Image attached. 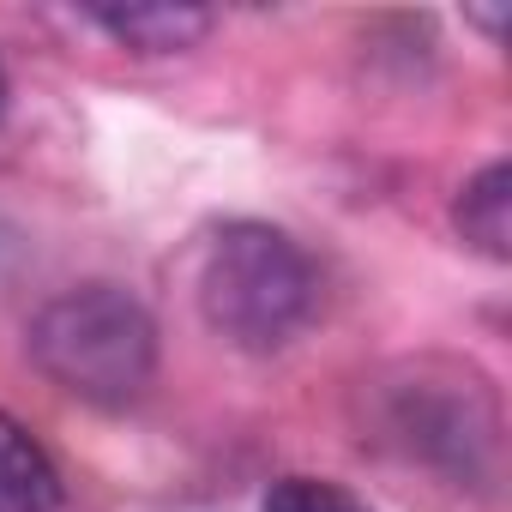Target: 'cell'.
<instances>
[{"mask_svg": "<svg viewBox=\"0 0 512 512\" xmlns=\"http://www.w3.org/2000/svg\"><path fill=\"white\" fill-rule=\"evenodd\" d=\"M320 302L314 260L272 223H229L199 266V314L235 350H284Z\"/></svg>", "mask_w": 512, "mask_h": 512, "instance_id": "6da1fadb", "label": "cell"}, {"mask_svg": "<svg viewBox=\"0 0 512 512\" xmlns=\"http://www.w3.org/2000/svg\"><path fill=\"white\" fill-rule=\"evenodd\" d=\"M31 362L85 404H127L157 374V320L121 284H79L31 320Z\"/></svg>", "mask_w": 512, "mask_h": 512, "instance_id": "7a4b0ae2", "label": "cell"}, {"mask_svg": "<svg viewBox=\"0 0 512 512\" xmlns=\"http://www.w3.org/2000/svg\"><path fill=\"white\" fill-rule=\"evenodd\" d=\"M386 428L452 488H488L500 476V410L476 368H416L386 392Z\"/></svg>", "mask_w": 512, "mask_h": 512, "instance_id": "3957f363", "label": "cell"}, {"mask_svg": "<svg viewBox=\"0 0 512 512\" xmlns=\"http://www.w3.org/2000/svg\"><path fill=\"white\" fill-rule=\"evenodd\" d=\"M97 31H109L121 49L133 55H181L193 43L211 37V13L205 7H169V0H133V7H91L85 13Z\"/></svg>", "mask_w": 512, "mask_h": 512, "instance_id": "277c9868", "label": "cell"}, {"mask_svg": "<svg viewBox=\"0 0 512 512\" xmlns=\"http://www.w3.org/2000/svg\"><path fill=\"white\" fill-rule=\"evenodd\" d=\"M61 506V470L37 446L25 422L0 410V512H55Z\"/></svg>", "mask_w": 512, "mask_h": 512, "instance_id": "5b68a950", "label": "cell"}, {"mask_svg": "<svg viewBox=\"0 0 512 512\" xmlns=\"http://www.w3.org/2000/svg\"><path fill=\"white\" fill-rule=\"evenodd\" d=\"M458 235L482 253V260H512V169L494 157L476 169L458 193Z\"/></svg>", "mask_w": 512, "mask_h": 512, "instance_id": "8992f818", "label": "cell"}, {"mask_svg": "<svg viewBox=\"0 0 512 512\" xmlns=\"http://www.w3.org/2000/svg\"><path fill=\"white\" fill-rule=\"evenodd\" d=\"M260 512H374L362 494L326 482V476H278L260 500Z\"/></svg>", "mask_w": 512, "mask_h": 512, "instance_id": "52a82bcc", "label": "cell"}, {"mask_svg": "<svg viewBox=\"0 0 512 512\" xmlns=\"http://www.w3.org/2000/svg\"><path fill=\"white\" fill-rule=\"evenodd\" d=\"M0 109H7V67H0Z\"/></svg>", "mask_w": 512, "mask_h": 512, "instance_id": "ba28073f", "label": "cell"}]
</instances>
